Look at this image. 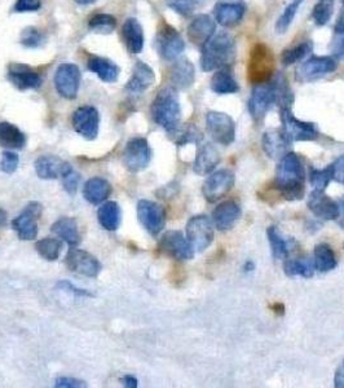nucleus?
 Here are the masks:
<instances>
[{
	"label": "nucleus",
	"instance_id": "ddd939ff",
	"mask_svg": "<svg viewBox=\"0 0 344 388\" xmlns=\"http://www.w3.org/2000/svg\"><path fill=\"white\" fill-rule=\"evenodd\" d=\"M157 48L165 60L175 61L183 53L185 43L175 28L162 24L158 29Z\"/></svg>",
	"mask_w": 344,
	"mask_h": 388
},
{
	"label": "nucleus",
	"instance_id": "20e7f679",
	"mask_svg": "<svg viewBox=\"0 0 344 388\" xmlns=\"http://www.w3.org/2000/svg\"><path fill=\"white\" fill-rule=\"evenodd\" d=\"M275 57L272 50L266 44L259 43L250 53L248 61V80L253 84L266 83L273 78Z\"/></svg>",
	"mask_w": 344,
	"mask_h": 388
},
{
	"label": "nucleus",
	"instance_id": "b1692460",
	"mask_svg": "<svg viewBox=\"0 0 344 388\" xmlns=\"http://www.w3.org/2000/svg\"><path fill=\"white\" fill-rule=\"evenodd\" d=\"M262 147L266 156L272 160H281L290 147V140L287 139L282 129H268L263 135Z\"/></svg>",
	"mask_w": 344,
	"mask_h": 388
},
{
	"label": "nucleus",
	"instance_id": "412c9836",
	"mask_svg": "<svg viewBox=\"0 0 344 388\" xmlns=\"http://www.w3.org/2000/svg\"><path fill=\"white\" fill-rule=\"evenodd\" d=\"M215 21L208 15H198L190 21L188 26V38L194 46L202 48L206 44V41L215 34Z\"/></svg>",
	"mask_w": 344,
	"mask_h": 388
},
{
	"label": "nucleus",
	"instance_id": "6ab92c4d",
	"mask_svg": "<svg viewBox=\"0 0 344 388\" xmlns=\"http://www.w3.org/2000/svg\"><path fill=\"white\" fill-rule=\"evenodd\" d=\"M7 78L17 90H37L42 86L39 74L26 64L15 62L8 66Z\"/></svg>",
	"mask_w": 344,
	"mask_h": 388
},
{
	"label": "nucleus",
	"instance_id": "2f4dec72",
	"mask_svg": "<svg viewBox=\"0 0 344 388\" xmlns=\"http://www.w3.org/2000/svg\"><path fill=\"white\" fill-rule=\"evenodd\" d=\"M52 232L64 239L70 248H75L80 243V233H79L78 224L73 218H60L53 223Z\"/></svg>",
	"mask_w": 344,
	"mask_h": 388
},
{
	"label": "nucleus",
	"instance_id": "4be33fe9",
	"mask_svg": "<svg viewBox=\"0 0 344 388\" xmlns=\"http://www.w3.org/2000/svg\"><path fill=\"white\" fill-rule=\"evenodd\" d=\"M73 167L68 162L61 160L57 156H42L35 160V171L40 179L55 180L62 178Z\"/></svg>",
	"mask_w": 344,
	"mask_h": 388
},
{
	"label": "nucleus",
	"instance_id": "69168bd1",
	"mask_svg": "<svg viewBox=\"0 0 344 388\" xmlns=\"http://www.w3.org/2000/svg\"><path fill=\"white\" fill-rule=\"evenodd\" d=\"M78 4H82V6H87V4H91V3H95L96 0H75Z\"/></svg>",
	"mask_w": 344,
	"mask_h": 388
},
{
	"label": "nucleus",
	"instance_id": "864d4df0",
	"mask_svg": "<svg viewBox=\"0 0 344 388\" xmlns=\"http://www.w3.org/2000/svg\"><path fill=\"white\" fill-rule=\"evenodd\" d=\"M330 169H332L333 180L344 184V154L335 160L334 163L330 166Z\"/></svg>",
	"mask_w": 344,
	"mask_h": 388
},
{
	"label": "nucleus",
	"instance_id": "de8ad7c7",
	"mask_svg": "<svg viewBox=\"0 0 344 388\" xmlns=\"http://www.w3.org/2000/svg\"><path fill=\"white\" fill-rule=\"evenodd\" d=\"M166 4L179 15L188 17L196 10L201 3L198 0H166Z\"/></svg>",
	"mask_w": 344,
	"mask_h": 388
},
{
	"label": "nucleus",
	"instance_id": "473e14b6",
	"mask_svg": "<svg viewBox=\"0 0 344 388\" xmlns=\"http://www.w3.org/2000/svg\"><path fill=\"white\" fill-rule=\"evenodd\" d=\"M211 90L217 95H232L239 91V86L228 68H223L215 71L211 78Z\"/></svg>",
	"mask_w": 344,
	"mask_h": 388
},
{
	"label": "nucleus",
	"instance_id": "e433bc0d",
	"mask_svg": "<svg viewBox=\"0 0 344 388\" xmlns=\"http://www.w3.org/2000/svg\"><path fill=\"white\" fill-rule=\"evenodd\" d=\"M314 264L315 268L323 273L333 270L336 267V258L333 249L326 243L317 245L314 252Z\"/></svg>",
	"mask_w": 344,
	"mask_h": 388
},
{
	"label": "nucleus",
	"instance_id": "9b49d317",
	"mask_svg": "<svg viewBox=\"0 0 344 388\" xmlns=\"http://www.w3.org/2000/svg\"><path fill=\"white\" fill-rule=\"evenodd\" d=\"M152 160V149L144 138H134L129 140L123 153L125 166L131 172H140L147 169Z\"/></svg>",
	"mask_w": 344,
	"mask_h": 388
},
{
	"label": "nucleus",
	"instance_id": "8fccbe9b",
	"mask_svg": "<svg viewBox=\"0 0 344 388\" xmlns=\"http://www.w3.org/2000/svg\"><path fill=\"white\" fill-rule=\"evenodd\" d=\"M79 183H80V176H79L78 172H75L74 169H70L69 172H66L62 176L64 190H66L70 196H74L77 193Z\"/></svg>",
	"mask_w": 344,
	"mask_h": 388
},
{
	"label": "nucleus",
	"instance_id": "a19ab883",
	"mask_svg": "<svg viewBox=\"0 0 344 388\" xmlns=\"http://www.w3.org/2000/svg\"><path fill=\"white\" fill-rule=\"evenodd\" d=\"M89 29L96 34H110L117 26V20L111 15L98 13L95 15L89 24Z\"/></svg>",
	"mask_w": 344,
	"mask_h": 388
},
{
	"label": "nucleus",
	"instance_id": "393cba45",
	"mask_svg": "<svg viewBox=\"0 0 344 388\" xmlns=\"http://www.w3.org/2000/svg\"><path fill=\"white\" fill-rule=\"evenodd\" d=\"M156 82V74L153 69L143 61H138L132 75L126 84V90L131 93H141L153 86Z\"/></svg>",
	"mask_w": 344,
	"mask_h": 388
},
{
	"label": "nucleus",
	"instance_id": "6e6552de",
	"mask_svg": "<svg viewBox=\"0 0 344 388\" xmlns=\"http://www.w3.org/2000/svg\"><path fill=\"white\" fill-rule=\"evenodd\" d=\"M187 239L194 251L202 252L214 241L212 223L205 215H197L188 221Z\"/></svg>",
	"mask_w": 344,
	"mask_h": 388
},
{
	"label": "nucleus",
	"instance_id": "603ef678",
	"mask_svg": "<svg viewBox=\"0 0 344 388\" xmlns=\"http://www.w3.org/2000/svg\"><path fill=\"white\" fill-rule=\"evenodd\" d=\"M57 288L65 290L68 293H73L77 297H93L92 293H89V290L79 289L77 286H74L69 281H60L57 284Z\"/></svg>",
	"mask_w": 344,
	"mask_h": 388
},
{
	"label": "nucleus",
	"instance_id": "f03ea898",
	"mask_svg": "<svg viewBox=\"0 0 344 388\" xmlns=\"http://www.w3.org/2000/svg\"><path fill=\"white\" fill-rule=\"evenodd\" d=\"M201 50V66L203 71L229 68L236 60V40L226 31L215 33Z\"/></svg>",
	"mask_w": 344,
	"mask_h": 388
},
{
	"label": "nucleus",
	"instance_id": "f3484780",
	"mask_svg": "<svg viewBox=\"0 0 344 388\" xmlns=\"http://www.w3.org/2000/svg\"><path fill=\"white\" fill-rule=\"evenodd\" d=\"M338 64L334 57L315 56L303 62L298 69V80L302 82H314L321 80L326 75L334 73Z\"/></svg>",
	"mask_w": 344,
	"mask_h": 388
},
{
	"label": "nucleus",
	"instance_id": "39448f33",
	"mask_svg": "<svg viewBox=\"0 0 344 388\" xmlns=\"http://www.w3.org/2000/svg\"><path fill=\"white\" fill-rule=\"evenodd\" d=\"M280 118L282 123V131L290 142L312 141L318 138V129L315 123L298 120L291 111V107H281Z\"/></svg>",
	"mask_w": 344,
	"mask_h": 388
},
{
	"label": "nucleus",
	"instance_id": "6e6d98bb",
	"mask_svg": "<svg viewBox=\"0 0 344 388\" xmlns=\"http://www.w3.org/2000/svg\"><path fill=\"white\" fill-rule=\"evenodd\" d=\"M335 60H344V33L336 34V39L333 47Z\"/></svg>",
	"mask_w": 344,
	"mask_h": 388
},
{
	"label": "nucleus",
	"instance_id": "09e8293b",
	"mask_svg": "<svg viewBox=\"0 0 344 388\" xmlns=\"http://www.w3.org/2000/svg\"><path fill=\"white\" fill-rule=\"evenodd\" d=\"M19 162H20V158L16 153L13 151H4L3 153V160L0 162V169L6 174H13L16 172V169L19 167Z\"/></svg>",
	"mask_w": 344,
	"mask_h": 388
},
{
	"label": "nucleus",
	"instance_id": "3c124183",
	"mask_svg": "<svg viewBox=\"0 0 344 388\" xmlns=\"http://www.w3.org/2000/svg\"><path fill=\"white\" fill-rule=\"evenodd\" d=\"M40 0H17L15 10L19 13L24 12H35L40 8Z\"/></svg>",
	"mask_w": 344,
	"mask_h": 388
},
{
	"label": "nucleus",
	"instance_id": "7ed1b4c3",
	"mask_svg": "<svg viewBox=\"0 0 344 388\" xmlns=\"http://www.w3.org/2000/svg\"><path fill=\"white\" fill-rule=\"evenodd\" d=\"M150 114L158 126L166 129L168 133L174 132L179 127L181 117V108L176 91L171 87L159 91L156 99L153 100Z\"/></svg>",
	"mask_w": 344,
	"mask_h": 388
},
{
	"label": "nucleus",
	"instance_id": "4468645a",
	"mask_svg": "<svg viewBox=\"0 0 344 388\" xmlns=\"http://www.w3.org/2000/svg\"><path fill=\"white\" fill-rule=\"evenodd\" d=\"M80 70L74 64H61L55 74V86L60 96L68 100L77 99L80 89Z\"/></svg>",
	"mask_w": 344,
	"mask_h": 388
},
{
	"label": "nucleus",
	"instance_id": "c756f323",
	"mask_svg": "<svg viewBox=\"0 0 344 388\" xmlns=\"http://www.w3.org/2000/svg\"><path fill=\"white\" fill-rule=\"evenodd\" d=\"M111 185L108 180L92 178L83 187V196L92 205H100L110 197Z\"/></svg>",
	"mask_w": 344,
	"mask_h": 388
},
{
	"label": "nucleus",
	"instance_id": "a878e982",
	"mask_svg": "<svg viewBox=\"0 0 344 388\" xmlns=\"http://www.w3.org/2000/svg\"><path fill=\"white\" fill-rule=\"evenodd\" d=\"M220 162V154L212 144H202L193 162V169L197 175L205 176L211 174Z\"/></svg>",
	"mask_w": 344,
	"mask_h": 388
},
{
	"label": "nucleus",
	"instance_id": "37998d69",
	"mask_svg": "<svg viewBox=\"0 0 344 388\" xmlns=\"http://www.w3.org/2000/svg\"><path fill=\"white\" fill-rule=\"evenodd\" d=\"M303 1L305 0H293L286 7L284 13L280 16V19L277 20V24H275V31L278 34H285L286 31L289 30V28L293 24L298 10L300 8V6L303 4Z\"/></svg>",
	"mask_w": 344,
	"mask_h": 388
},
{
	"label": "nucleus",
	"instance_id": "aec40b11",
	"mask_svg": "<svg viewBox=\"0 0 344 388\" xmlns=\"http://www.w3.org/2000/svg\"><path fill=\"white\" fill-rule=\"evenodd\" d=\"M246 3L244 0H223L219 1L214 8L215 19L224 28H233L238 25L246 13Z\"/></svg>",
	"mask_w": 344,
	"mask_h": 388
},
{
	"label": "nucleus",
	"instance_id": "ea45409f",
	"mask_svg": "<svg viewBox=\"0 0 344 388\" xmlns=\"http://www.w3.org/2000/svg\"><path fill=\"white\" fill-rule=\"evenodd\" d=\"M35 250L44 260L55 261L60 258V254L62 250V242L57 239L46 237L35 243Z\"/></svg>",
	"mask_w": 344,
	"mask_h": 388
},
{
	"label": "nucleus",
	"instance_id": "7c9ffc66",
	"mask_svg": "<svg viewBox=\"0 0 344 388\" xmlns=\"http://www.w3.org/2000/svg\"><path fill=\"white\" fill-rule=\"evenodd\" d=\"M26 145V136L17 126L10 122H0V147L7 149H22Z\"/></svg>",
	"mask_w": 344,
	"mask_h": 388
},
{
	"label": "nucleus",
	"instance_id": "4c0bfd02",
	"mask_svg": "<svg viewBox=\"0 0 344 388\" xmlns=\"http://www.w3.org/2000/svg\"><path fill=\"white\" fill-rule=\"evenodd\" d=\"M284 270L289 277L302 276L305 279H311L315 273V264L307 258L289 259L284 264Z\"/></svg>",
	"mask_w": 344,
	"mask_h": 388
},
{
	"label": "nucleus",
	"instance_id": "13d9d810",
	"mask_svg": "<svg viewBox=\"0 0 344 388\" xmlns=\"http://www.w3.org/2000/svg\"><path fill=\"white\" fill-rule=\"evenodd\" d=\"M335 33H336V34H342V33H344V0L343 7H342L341 15H339L338 21H336V25H335Z\"/></svg>",
	"mask_w": 344,
	"mask_h": 388
},
{
	"label": "nucleus",
	"instance_id": "79ce46f5",
	"mask_svg": "<svg viewBox=\"0 0 344 388\" xmlns=\"http://www.w3.org/2000/svg\"><path fill=\"white\" fill-rule=\"evenodd\" d=\"M335 0H318L312 10V19L318 26H324L333 17Z\"/></svg>",
	"mask_w": 344,
	"mask_h": 388
},
{
	"label": "nucleus",
	"instance_id": "f257e3e1",
	"mask_svg": "<svg viewBox=\"0 0 344 388\" xmlns=\"http://www.w3.org/2000/svg\"><path fill=\"white\" fill-rule=\"evenodd\" d=\"M305 167L295 153H286L275 169V187L287 201L300 199L305 194Z\"/></svg>",
	"mask_w": 344,
	"mask_h": 388
},
{
	"label": "nucleus",
	"instance_id": "a18cd8bd",
	"mask_svg": "<svg viewBox=\"0 0 344 388\" xmlns=\"http://www.w3.org/2000/svg\"><path fill=\"white\" fill-rule=\"evenodd\" d=\"M309 179H311V184H312L315 192H324L327 188L329 183L333 180L330 166L327 169H312Z\"/></svg>",
	"mask_w": 344,
	"mask_h": 388
},
{
	"label": "nucleus",
	"instance_id": "cd10ccee",
	"mask_svg": "<svg viewBox=\"0 0 344 388\" xmlns=\"http://www.w3.org/2000/svg\"><path fill=\"white\" fill-rule=\"evenodd\" d=\"M171 83L177 90H187L196 80V70L188 59L175 61L171 68Z\"/></svg>",
	"mask_w": 344,
	"mask_h": 388
},
{
	"label": "nucleus",
	"instance_id": "5fc2aeb1",
	"mask_svg": "<svg viewBox=\"0 0 344 388\" xmlns=\"http://www.w3.org/2000/svg\"><path fill=\"white\" fill-rule=\"evenodd\" d=\"M55 386L59 388H80L86 387V383L82 382V380H79V379L70 378V377H61V378L56 379Z\"/></svg>",
	"mask_w": 344,
	"mask_h": 388
},
{
	"label": "nucleus",
	"instance_id": "f704fd0d",
	"mask_svg": "<svg viewBox=\"0 0 344 388\" xmlns=\"http://www.w3.org/2000/svg\"><path fill=\"white\" fill-rule=\"evenodd\" d=\"M98 223L109 232H114L120 225V207L117 202H105L98 211Z\"/></svg>",
	"mask_w": 344,
	"mask_h": 388
},
{
	"label": "nucleus",
	"instance_id": "0eeeda50",
	"mask_svg": "<svg viewBox=\"0 0 344 388\" xmlns=\"http://www.w3.org/2000/svg\"><path fill=\"white\" fill-rule=\"evenodd\" d=\"M206 127L214 141L224 147L230 145L236 139V123L226 113L208 111L206 116Z\"/></svg>",
	"mask_w": 344,
	"mask_h": 388
},
{
	"label": "nucleus",
	"instance_id": "1a4fd4ad",
	"mask_svg": "<svg viewBox=\"0 0 344 388\" xmlns=\"http://www.w3.org/2000/svg\"><path fill=\"white\" fill-rule=\"evenodd\" d=\"M42 216L39 202H30L16 219L12 221V228L17 232L22 241H33L38 237V221Z\"/></svg>",
	"mask_w": 344,
	"mask_h": 388
},
{
	"label": "nucleus",
	"instance_id": "e2e57ef3",
	"mask_svg": "<svg viewBox=\"0 0 344 388\" xmlns=\"http://www.w3.org/2000/svg\"><path fill=\"white\" fill-rule=\"evenodd\" d=\"M244 268H245L246 272H250V270H253V269H254V263L248 260V261L246 263L245 267H244Z\"/></svg>",
	"mask_w": 344,
	"mask_h": 388
},
{
	"label": "nucleus",
	"instance_id": "dca6fc26",
	"mask_svg": "<svg viewBox=\"0 0 344 388\" xmlns=\"http://www.w3.org/2000/svg\"><path fill=\"white\" fill-rule=\"evenodd\" d=\"M159 250L176 260H190L194 257V249L188 239L179 230H168L159 241Z\"/></svg>",
	"mask_w": 344,
	"mask_h": 388
},
{
	"label": "nucleus",
	"instance_id": "9d476101",
	"mask_svg": "<svg viewBox=\"0 0 344 388\" xmlns=\"http://www.w3.org/2000/svg\"><path fill=\"white\" fill-rule=\"evenodd\" d=\"M138 218L152 236H158L166 225V211L157 202L141 199L138 203Z\"/></svg>",
	"mask_w": 344,
	"mask_h": 388
},
{
	"label": "nucleus",
	"instance_id": "bb28decb",
	"mask_svg": "<svg viewBox=\"0 0 344 388\" xmlns=\"http://www.w3.org/2000/svg\"><path fill=\"white\" fill-rule=\"evenodd\" d=\"M239 218H241V209L233 201H226L220 203L212 212L214 223L217 228L221 232L233 228Z\"/></svg>",
	"mask_w": 344,
	"mask_h": 388
},
{
	"label": "nucleus",
	"instance_id": "680f3d73",
	"mask_svg": "<svg viewBox=\"0 0 344 388\" xmlns=\"http://www.w3.org/2000/svg\"><path fill=\"white\" fill-rule=\"evenodd\" d=\"M339 225L344 229V198L341 199V202H339Z\"/></svg>",
	"mask_w": 344,
	"mask_h": 388
},
{
	"label": "nucleus",
	"instance_id": "2eb2a0df",
	"mask_svg": "<svg viewBox=\"0 0 344 388\" xmlns=\"http://www.w3.org/2000/svg\"><path fill=\"white\" fill-rule=\"evenodd\" d=\"M65 264L71 272L91 279L98 277L102 269V266L96 257H93L92 254L84 250L75 249V248H71L68 251Z\"/></svg>",
	"mask_w": 344,
	"mask_h": 388
},
{
	"label": "nucleus",
	"instance_id": "423d86ee",
	"mask_svg": "<svg viewBox=\"0 0 344 388\" xmlns=\"http://www.w3.org/2000/svg\"><path fill=\"white\" fill-rule=\"evenodd\" d=\"M277 102L275 83L271 80L266 83L255 84L248 100V111L256 123L264 120L266 113Z\"/></svg>",
	"mask_w": 344,
	"mask_h": 388
},
{
	"label": "nucleus",
	"instance_id": "052dcab7",
	"mask_svg": "<svg viewBox=\"0 0 344 388\" xmlns=\"http://www.w3.org/2000/svg\"><path fill=\"white\" fill-rule=\"evenodd\" d=\"M8 223V214L7 211H4L3 209H0V229L4 228Z\"/></svg>",
	"mask_w": 344,
	"mask_h": 388
},
{
	"label": "nucleus",
	"instance_id": "72a5a7b5",
	"mask_svg": "<svg viewBox=\"0 0 344 388\" xmlns=\"http://www.w3.org/2000/svg\"><path fill=\"white\" fill-rule=\"evenodd\" d=\"M89 69L95 73L100 80L107 83H113L118 80L119 68L113 61L104 57H91Z\"/></svg>",
	"mask_w": 344,
	"mask_h": 388
},
{
	"label": "nucleus",
	"instance_id": "f8f14e48",
	"mask_svg": "<svg viewBox=\"0 0 344 388\" xmlns=\"http://www.w3.org/2000/svg\"><path fill=\"white\" fill-rule=\"evenodd\" d=\"M235 174L230 169H220L211 174L203 183L202 193L210 203L217 202L235 187Z\"/></svg>",
	"mask_w": 344,
	"mask_h": 388
},
{
	"label": "nucleus",
	"instance_id": "c03bdc74",
	"mask_svg": "<svg viewBox=\"0 0 344 388\" xmlns=\"http://www.w3.org/2000/svg\"><path fill=\"white\" fill-rule=\"evenodd\" d=\"M172 135L176 136L177 145H187V144H194L199 142L202 140V133L201 131L197 129L196 126H187L184 129H179L177 127L174 132H171Z\"/></svg>",
	"mask_w": 344,
	"mask_h": 388
},
{
	"label": "nucleus",
	"instance_id": "49530a36",
	"mask_svg": "<svg viewBox=\"0 0 344 388\" xmlns=\"http://www.w3.org/2000/svg\"><path fill=\"white\" fill-rule=\"evenodd\" d=\"M44 35L37 28H26L21 33V44L28 48H38L44 43Z\"/></svg>",
	"mask_w": 344,
	"mask_h": 388
},
{
	"label": "nucleus",
	"instance_id": "4d7b16f0",
	"mask_svg": "<svg viewBox=\"0 0 344 388\" xmlns=\"http://www.w3.org/2000/svg\"><path fill=\"white\" fill-rule=\"evenodd\" d=\"M334 386L336 388H344V361L336 369L335 373Z\"/></svg>",
	"mask_w": 344,
	"mask_h": 388
},
{
	"label": "nucleus",
	"instance_id": "5701e85b",
	"mask_svg": "<svg viewBox=\"0 0 344 388\" xmlns=\"http://www.w3.org/2000/svg\"><path fill=\"white\" fill-rule=\"evenodd\" d=\"M308 209L317 218L324 220H335L339 218V203L324 194V192H312L308 199Z\"/></svg>",
	"mask_w": 344,
	"mask_h": 388
},
{
	"label": "nucleus",
	"instance_id": "58836bf2",
	"mask_svg": "<svg viewBox=\"0 0 344 388\" xmlns=\"http://www.w3.org/2000/svg\"><path fill=\"white\" fill-rule=\"evenodd\" d=\"M314 41L311 40H305V41H302L299 44H296L294 47H290V48H286L285 50H282L281 53V61L285 66H290L293 64H296V62H300L302 60H305V57L314 50Z\"/></svg>",
	"mask_w": 344,
	"mask_h": 388
},
{
	"label": "nucleus",
	"instance_id": "c85d7f7f",
	"mask_svg": "<svg viewBox=\"0 0 344 388\" xmlns=\"http://www.w3.org/2000/svg\"><path fill=\"white\" fill-rule=\"evenodd\" d=\"M122 38L131 53H140L144 48V30L136 19H127L122 26Z\"/></svg>",
	"mask_w": 344,
	"mask_h": 388
},
{
	"label": "nucleus",
	"instance_id": "bf43d9fd",
	"mask_svg": "<svg viewBox=\"0 0 344 388\" xmlns=\"http://www.w3.org/2000/svg\"><path fill=\"white\" fill-rule=\"evenodd\" d=\"M122 382H123V386H125V387H138V379L135 378L134 376H126L125 378L122 379Z\"/></svg>",
	"mask_w": 344,
	"mask_h": 388
},
{
	"label": "nucleus",
	"instance_id": "c9c22d12",
	"mask_svg": "<svg viewBox=\"0 0 344 388\" xmlns=\"http://www.w3.org/2000/svg\"><path fill=\"white\" fill-rule=\"evenodd\" d=\"M266 236L275 259H285L294 246V239H285L277 227H269L266 230Z\"/></svg>",
	"mask_w": 344,
	"mask_h": 388
},
{
	"label": "nucleus",
	"instance_id": "a211bd4d",
	"mask_svg": "<svg viewBox=\"0 0 344 388\" xmlns=\"http://www.w3.org/2000/svg\"><path fill=\"white\" fill-rule=\"evenodd\" d=\"M73 127L82 138L95 140L100 127V114L93 107H82L73 114Z\"/></svg>",
	"mask_w": 344,
	"mask_h": 388
},
{
	"label": "nucleus",
	"instance_id": "0e129e2a",
	"mask_svg": "<svg viewBox=\"0 0 344 388\" xmlns=\"http://www.w3.org/2000/svg\"><path fill=\"white\" fill-rule=\"evenodd\" d=\"M273 309H277L275 312L280 313V315L284 313V306H282V304H275V306H273Z\"/></svg>",
	"mask_w": 344,
	"mask_h": 388
},
{
	"label": "nucleus",
	"instance_id": "338daca9",
	"mask_svg": "<svg viewBox=\"0 0 344 388\" xmlns=\"http://www.w3.org/2000/svg\"><path fill=\"white\" fill-rule=\"evenodd\" d=\"M198 1H199V3H202V1H203V0H198Z\"/></svg>",
	"mask_w": 344,
	"mask_h": 388
}]
</instances>
